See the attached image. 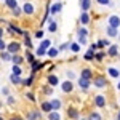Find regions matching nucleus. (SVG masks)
Wrapping results in <instances>:
<instances>
[{
  "label": "nucleus",
  "mask_w": 120,
  "mask_h": 120,
  "mask_svg": "<svg viewBox=\"0 0 120 120\" xmlns=\"http://www.w3.org/2000/svg\"><path fill=\"white\" fill-rule=\"evenodd\" d=\"M11 120H22V119H21V117H13Z\"/></svg>",
  "instance_id": "79ce46f5"
},
{
  "label": "nucleus",
  "mask_w": 120,
  "mask_h": 120,
  "mask_svg": "<svg viewBox=\"0 0 120 120\" xmlns=\"http://www.w3.org/2000/svg\"><path fill=\"white\" fill-rule=\"evenodd\" d=\"M51 107H53V111H58V109L61 107V102L58 101V99H53V101H51Z\"/></svg>",
  "instance_id": "f8f14e48"
},
{
  "label": "nucleus",
  "mask_w": 120,
  "mask_h": 120,
  "mask_svg": "<svg viewBox=\"0 0 120 120\" xmlns=\"http://www.w3.org/2000/svg\"><path fill=\"white\" fill-rule=\"evenodd\" d=\"M5 3H7V7H10V8H15L16 7V0H5Z\"/></svg>",
  "instance_id": "6ab92c4d"
},
{
  "label": "nucleus",
  "mask_w": 120,
  "mask_h": 120,
  "mask_svg": "<svg viewBox=\"0 0 120 120\" xmlns=\"http://www.w3.org/2000/svg\"><path fill=\"white\" fill-rule=\"evenodd\" d=\"M37 53H38L40 56H43V55H45V48H42V46H40V48H38V51H37Z\"/></svg>",
  "instance_id": "4c0bfd02"
},
{
  "label": "nucleus",
  "mask_w": 120,
  "mask_h": 120,
  "mask_svg": "<svg viewBox=\"0 0 120 120\" xmlns=\"http://www.w3.org/2000/svg\"><path fill=\"white\" fill-rule=\"evenodd\" d=\"M119 88H120V85H119Z\"/></svg>",
  "instance_id": "a18cd8bd"
},
{
  "label": "nucleus",
  "mask_w": 120,
  "mask_h": 120,
  "mask_svg": "<svg viewBox=\"0 0 120 120\" xmlns=\"http://www.w3.org/2000/svg\"><path fill=\"white\" fill-rule=\"evenodd\" d=\"M27 61H29V63H34V55L29 53V51H27Z\"/></svg>",
  "instance_id": "473e14b6"
},
{
  "label": "nucleus",
  "mask_w": 120,
  "mask_h": 120,
  "mask_svg": "<svg viewBox=\"0 0 120 120\" xmlns=\"http://www.w3.org/2000/svg\"><path fill=\"white\" fill-rule=\"evenodd\" d=\"M19 48H21V45H19V43H16V42H13V43L8 46V51H10V53H18Z\"/></svg>",
  "instance_id": "7ed1b4c3"
},
{
  "label": "nucleus",
  "mask_w": 120,
  "mask_h": 120,
  "mask_svg": "<svg viewBox=\"0 0 120 120\" xmlns=\"http://www.w3.org/2000/svg\"><path fill=\"white\" fill-rule=\"evenodd\" d=\"M90 120H101V117H99V114H91Z\"/></svg>",
  "instance_id": "c756f323"
},
{
  "label": "nucleus",
  "mask_w": 120,
  "mask_h": 120,
  "mask_svg": "<svg viewBox=\"0 0 120 120\" xmlns=\"http://www.w3.org/2000/svg\"><path fill=\"white\" fill-rule=\"evenodd\" d=\"M48 119H50V120H61V117H59L58 112H51V114L48 115Z\"/></svg>",
  "instance_id": "2eb2a0df"
},
{
  "label": "nucleus",
  "mask_w": 120,
  "mask_h": 120,
  "mask_svg": "<svg viewBox=\"0 0 120 120\" xmlns=\"http://www.w3.org/2000/svg\"><path fill=\"white\" fill-rule=\"evenodd\" d=\"M0 120H2V119H0Z\"/></svg>",
  "instance_id": "de8ad7c7"
},
{
  "label": "nucleus",
  "mask_w": 120,
  "mask_h": 120,
  "mask_svg": "<svg viewBox=\"0 0 120 120\" xmlns=\"http://www.w3.org/2000/svg\"><path fill=\"white\" fill-rule=\"evenodd\" d=\"M10 58H11V53H3V51H2V59H3V61H11V59H10Z\"/></svg>",
  "instance_id": "aec40b11"
},
{
  "label": "nucleus",
  "mask_w": 120,
  "mask_h": 120,
  "mask_svg": "<svg viewBox=\"0 0 120 120\" xmlns=\"http://www.w3.org/2000/svg\"><path fill=\"white\" fill-rule=\"evenodd\" d=\"M94 85L98 86V88H102V86H106L107 82H106V79L104 77H98V79H94Z\"/></svg>",
  "instance_id": "f257e3e1"
},
{
  "label": "nucleus",
  "mask_w": 120,
  "mask_h": 120,
  "mask_svg": "<svg viewBox=\"0 0 120 120\" xmlns=\"http://www.w3.org/2000/svg\"><path fill=\"white\" fill-rule=\"evenodd\" d=\"M35 37L37 38H43V30H38L37 34H35Z\"/></svg>",
  "instance_id": "e433bc0d"
},
{
  "label": "nucleus",
  "mask_w": 120,
  "mask_h": 120,
  "mask_svg": "<svg viewBox=\"0 0 120 120\" xmlns=\"http://www.w3.org/2000/svg\"><path fill=\"white\" fill-rule=\"evenodd\" d=\"M42 109H43V112H51L53 111L51 102H43V104H42Z\"/></svg>",
  "instance_id": "1a4fd4ad"
},
{
  "label": "nucleus",
  "mask_w": 120,
  "mask_h": 120,
  "mask_svg": "<svg viewBox=\"0 0 120 120\" xmlns=\"http://www.w3.org/2000/svg\"><path fill=\"white\" fill-rule=\"evenodd\" d=\"M63 91H72V82H64L63 83Z\"/></svg>",
  "instance_id": "0eeeda50"
},
{
  "label": "nucleus",
  "mask_w": 120,
  "mask_h": 120,
  "mask_svg": "<svg viewBox=\"0 0 120 120\" xmlns=\"http://www.w3.org/2000/svg\"><path fill=\"white\" fill-rule=\"evenodd\" d=\"M107 34H109L111 37H115V35H117V29H115V27H112V26H111V27L107 29Z\"/></svg>",
  "instance_id": "a211bd4d"
},
{
  "label": "nucleus",
  "mask_w": 120,
  "mask_h": 120,
  "mask_svg": "<svg viewBox=\"0 0 120 120\" xmlns=\"http://www.w3.org/2000/svg\"><path fill=\"white\" fill-rule=\"evenodd\" d=\"M27 98L30 99V101H35V98H34V94H32V93H27Z\"/></svg>",
  "instance_id": "a19ab883"
},
{
  "label": "nucleus",
  "mask_w": 120,
  "mask_h": 120,
  "mask_svg": "<svg viewBox=\"0 0 120 120\" xmlns=\"http://www.w3.org/2000/svg\"><path fill=\"white\" fill-rule=\"evenodd\" d=\"M69 115H71L72 119H75V117H79V112L75 111V109H69Z\"/></svg>",
  "instance_id": "b1692460"
},
{
  "label": "nucleus",
  "mask_w": 120,
  "mask_h": 120,
  "mask_svg": "<svg viewBox=\"0 0 120 120\" xmlns=\"http://www.w3.org/2000/svg\"><path fill=\"white\" fill-rule=\"evenodd\" d=\"M40 67H42V63H34V64H32V74H34L37 69H40Z\"/></svg>",
  "instance_id": "4be33fe9"
},
{
  "label": "nucleus",
  "mask_w": 120,
  "mask_h": 120,
  "mask_svg": "<svg viewBox=\"0 0 120 120\" xmlns=\"http://www.w3.org/2000/svg\"><path fill=\"white\" fill-rule=\"evenodd\" d=\"M5 48H7V45H5V42H3V40H2V37H0V50H2V51H3V50H5Z\"/></svg>",
  "instance_id": "f704fd0d"
},
{
  "label": "nucleus",
  "mask_w": 120,
  "mask_h": 120,
  "mask_svg": "<svg viewBox=\"0 0 120 120\" xmlns=\"http://www.w3.org/2000/svg\"><path fill=\"white\" fill-rule=\"evenodd\" d=\"M56 55H58V50H55V48H51V50L48 51V56H50V58H55Z\"/></svg>",
  "instance_id": "393cba45"
},
{
  "label": "nucleus",
  "mask_w": 120,
  "mask_h": 120,
  "mask_svg": "<svg viewBox=\"0 0 120 120\" xmlns=\"http://www.w3.org/2000/svg\"><path fill=\"white\" fill-rule=\"evenodd\" d=\"M61 8H63V7H61V3H56V5H53V7H51V10H50V11L55 15V13H59V11H61Z\"/></svg>",
  "instance_id": "9d476101"
},
{
  "label": "nucleus",
  "mask_w": 120,
  "mask_h": 120,
  "mask_svg": "<svg viewBox=\"0 0 120 120\" xmlns=\"http://www.w3.org/2000/svg\"><path fill=\"white\" fill-rule=\"evenodd\" d=\"M69 46L72 48V51H75V53H77V51H80V46H79V43H72V45H69Z\"/></svg>",
  "instance_id": "a878e982"
},
{
  "label": "nucleus",
  "mask_w": 120,
  "mask_h": 120,
  "mask_svg": "<svg viewBox=\"0 0 120 120\" xmlns=\"http://www.w3.org/2000/svg\"><path fill=\"white\" fill-rule=\"evenodd\" d=\"M56 27H58V26H56V22H51V24H50V30H51V32H55Z\"/></svg>",
  "instance_id": "c9c22d12"
},
{
  "label": "nucleus",
  "mask_w": 120,
  "mask_h": 120,
  "mask_svg": "<svg viewBox=\"0 0 120 120\" xmlns=\"http://www.w3.org/2000/svg\"><path fill=\"white\" fill-rule=\"evenodd\" d=\"M98 3H101V5H109V0H96Z\"/></svg>",
  "instance_id": "58836bf2"
},
{
  "label": "nucleus",
  "mask_w": 120,
  "mask_h": 120,
  "mask_svg": "<svg viewBox=\"0 0 120 120\" xmlns=\"http://www.w3.org/2000/svg\"><path fill=\"white\" fill-rule=\"evenodd\" d=\"M40 46H42V48H45V50H46V48L50 46V42H48V40H43V43H42Z\"/></svg>",
  "instance_id": "72a5a7b5"
},
{
  "label": "nucleus",
  "mask_w": 120,
  "mask_h": 120,
  "mask_svg": "<svg viewBox=\"0 0 120 120\" xmlns=\"http://www.w3.org/2000/svg\"><path fill=\"white\" fill-rule=\"evenodd\" d=\"M102 58H104V55H102V53H98V55H96V59H98V61H101Z\"/></svg>",
  "instance_id": "ea45409f"
},
{
  "label": "nucleus",
  "mask_w": 120,
  "mask_h": 120,
  "mask_svg": "<svg viewBox=\"0 0 120 120\" xmlns=\"http://www.w3.org/2000/svg\"><path fill=\"white\" fill-rule=\"evenodd\" d=\"M109 74H111L112 77H119L120 72H119V71H115V69H109Z\"/></svg>",
  "instance_id": "cd10ccee"
},
{
  "label": "nucleus",
  "mask_w": 120,
  "mask_h": 120,
  "mask_svg": "<svg viewBox=\"0 0 120 120\" xmlns=\"http://www.w3.org/2000/svg\"><path fill=\"white\" fill-rule=\"evenodd\" d=\"M109 55H111V56H115V55H117V46H115V45H111V50H109Z\"/></svg>",
  "instance_id": "412c9836"
},
{
  "label": "nucleus",
  "mask_w": 120,
  "mask_h": 120,
  "mask_svg": "<svg viewBox=\"0 0 120 120\" xmlns=\"http://www.w3.org/2000/svg\"><path fill=\"white\" fill-rule=\"evenodd\" d=\"M11 61H13L15 64H21V63H22V58H21V56H18V55H15L13 58H11Z\"/></svg>",
  "instance_id": "dca6fc26"
},
{
  "label": "nucleus",
  "mask_w": 120,
  "mask_h": 120,
  "mask_svg": "<svg viewBox=\"0 0 120 120\" xmlns=\"http://www.w3.org/2000/svg\"><path fill=\"white\" fill-rule=\"evenodd\" d=\"M79 85L82 86L83 90H86V88H88V85H90V82H88V79H80V80H79Z\"/></svg>",
  "instance_id": "6e6552de"
},
{
  "label": "nucleus",
  "mask_w": 120,
  "mask_h": 120,
  "mask_svg": "<svg viewBox=\"0 0 120 120\" xmlns=\"http://www.w3.org/2000/svg\"><path fill=\"white\" fill-rule=\"evenodd\" d=\"M80 21H82V24H88V22H90V18H88V15H86V13H83L82 16H80Z\"/></svg>",
  "instance_id": "ddd939ff"
},
{
  "label": "nucleus",
  "mask_w": 120,
  "mask_h": 120,
  "mask_svg": "<svg viewBox=\"0 0 120 120\" xmlns=\"http://www.w3.org/2000/svg\"><path fill=\"white\" fill-rule=\"evenodd\" d=\"M79 37H86V30L85 29H80L79 30Z\"/></svg>",
  "instance_id": "2f4dec72"
},
{
  "label": "nucleus",
  "mask_w": 120,
  "mask_h": 120,
  "mask_svg": "<svg viewBox=\"0 0 120 120\" xmlns=\"http://www.w3.org/2000/svg\"><path fill=\"white\" fill-rule=\"evenodd\" d=\"M11 82L15 83V85H18V83H22V80H21V79H19V75H11Z\"/></svg>",
  "instance_id": "4468645a"
},
{
  "label": "nucleus",
  "mask_w": 120,
  "mask_h": 120,
  "mask_svg": "<svg viewBox=\"0 0 120 120\" xmlns=\"http://www.w3.org/2000/svg\"><path fill=\"white\" fill-rule=\"evenodd\" d=\"M13 74H15V75H21V69H19V66L15 64V67H13Z\"/></svg>",
  "instance_id": "bb28decb"
},
{
  "label": "nucleus",
  "mask_w": 120,
  "mask_h": 120,
  "mask_svg": "<svg viewBox=\"0 0 120 120\" xmlns=\"http://www.w3.org/2000/svg\"><path fill=\"white\" fill-rule=\"evenodd\" d=\"M2 35H3V30H2V29H0V37H2Z\"/></svg>",
  "instance_id": "37998d69"
},
{
  "label": "nucleus",
  "mask_w": 120,
  "mask_h": 120,
  "mask_svg": "<svg viewBox=\"0 0 120 120\" xmlns=\"http://www.w3.org/2000/svg\"><path fill=\"white\" fill-rule=\"evenodd\" d=\"M119 120H120V112H119Z\"/></svg>",
  "instance_id": "c03bdc74"
},
{
  "label": "nucleus",
  "mask_w": 120,
  "mask_h": 120,
  "mask_svg": "<svg viewBox=\"0 0 120 120\" xmlns=\"http://www.w3.org/2000/svg\"><path fill=\"white\" fill-rule=\"evenodd\" d=\"M38 115H40V112H32V114L27 115V120H34L35 117H38Z\"/></svg>",
  "instance_id": "5701e85b"
},
{
  "label": "nucleus",
  "mask_w": 120,
  "mask_h": 120,
  "mask_svg": "<svg viewBox=\"0 0 120 120\" xmlns=\"http://www.w3.org/2000/svg\"><path fill=\"white\" fill-rule=\"evenodd\" d=\"M94 102H96L98 107H104V106H106V98H104V96H96Z\"/></svg>",
  "instance_id": "f03ea898"
},
{
  "label": "nucleus",
  "mask_w": 120,
  "mask_h": 120,
  "mask_svg": "<svg viewBox=\"0 0 120 120\" xmlns=\"http://www.w3.org/2000/svg\"><path fill=\"white\" fill-rule=\"evenodd\" d=\"M24 13H26V15H32V13H34V5H32V3H26V5H24Z\"/></svg>",
  "instance_id": "39448f33"
},
{
  "label": "nucleus",
  "mask_w": 120,
  "mask_h": 120,
  "mask_svg": "<svg viewBox=\"0 0 120 120\" xmlns=\"http://www.w3.org/2000/svg\"><path fill=\"white\" fill-rule=\"evenodd\" d=\"M109 24H111L112 27L120 26V18H117V16H111V18H109Z\"/></svg>",
  "instance_id": "20e7f679"
},
{
  "label": "nucleus",
  "mask_w": 120,
  "mask_h": 120,
  "mask_svg": "<svg viewBox=\"0 0 120 120\" xmlns=\"http://www.w3.org/2000/svg\"><path fill=\"white\" fill-rule=\"evenodd\" d=\"M13 15H16V16H19V15H21V10L18 8V5H16V7L13 8Z\"/></svg>",
  "instance_id": "7c9ffc66"
},
{
  "label": "nucleus",
  "mask_w": 120,
  "mask_h": 120,
  "mask_svg": "<svg viewBox=\"0 0 120 120\" xmlns=\"http://www.w3.org/2000/svg\"><path fill=\"white\" fill-rule=\"evenodd\" d=\"M48 83H50L51 86L58 85V77H56V75H48Z\"/></svg>",
  "instance_id": "423d86ee"
},
{
  "label": "nucleus",
  "mask_w": 120,
  "mask_h": 120,
  "mask_svg": "<svg viewBox=\"0 0 120 120\" xmlns=\"http://www.w3.org/2000/svg\"><path fill=\"white\" fill-rule=\"evenodd\" d=\"M82 79H88V80H90V79H91V71H90V69H85L82 72Z\"/></svg>",
  "instance_id": "9b49d317"
},
{
  "label": "nucleus",
  "mask_w": 120,
  "mask_h": 120,
  "mask_svg": "<svg viewBox=\"0 0 120 120\" xmlns=\"http://www.w3.org/2000/svg\"><path fill=\"white\" fill-rule=\"evenodd\" d=\"M32 82H34V75H32V77H29L27 80H24V82H22V83H24V85H27V86H29V85H30V83H32Z\"/></svg>",
  "instance_id": "c85d7f7f"
},
{
  "label": "nucleus",
  "mask_w": 120,
  "mask_h": 120,
  "mask_svg": "<svg viewBox=\"0 0 120 120\" xmlns=\"http://www.w3.org/2000/svg\"><path fill=\"white\" fill-rule=\"evenodd\" d=\"M85 120H86V119H85Z\"/></svg>",
  "instance_id": "49530a36"
},
{
  "label": "nucleus",
  "mask_w": 120,
  "mask_h": 120,
  "mask_svg": "<svg viewBox=\"0 0 120 120\" xmlns=\"http://www.w3.org/2000/svg\"><path fill=\"white\" fill-rule=\"evenodd\" d=\"M88 8H90V0H82V10L86 11Z\"/></svg>",
  "instance_id": "f3484780"
}]
</instances>
